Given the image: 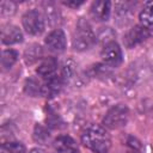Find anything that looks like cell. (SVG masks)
Returning <instances> with one entry per match:
<instances>
[{"label": "cell", "mask_w": 153, "mask_h": 153, "mask_svg": "<svg viewBox=\"0 0 153 153\" xmlns=\"http://www.w3.org/2000/svg\"><path fill=\"white\" fill-rule=\"evenodd\" d=\"M81 143L93 153H108L111 147V139L104 127L91 124L82 131Z\"/></svg>", "instance_id": "1"}, {"label": "cell", "mask_w": 153, "mask_h": 153, "mask_svg": "<svg viewBox=\"0 0 153 153\" xmlns=\"http://www.w3.org/2000/svg\"><path fill=\"white\" fill-rule=\"evenodd\" d=\"M97 36L93 32L90 23L84 18H80L75 25L72 36V47L75 51H85L94 45Z\"/></svg>", "instance_id": "2"}, {"label": "cell", "mask_w": 153, "mask_h": 153, "mask_svg": "<svg viewBox=\"0 0 153 153\" xmlns=\"http://www.w3.org/2000/svg\"><path fill=\"white\" fill-rule=\"evenodd\" d=\"M129 118V109L124 104H116L108 110L103 118L104 128L118 129L127 124Z\"/></svg>", "instance_id": "3"}, {"label": "cell", "mask_w": 153, "mask_h": 153, "mask_svg": "<svg viewBox=\"0 0 153 153\" xmlns=\"http://www.w3.org/2000/svg\"><path fill=\"white\" fill-rule=\"evenodd\" d=\"M22 24L26 33L37 36L44 30V17L37 10H29L23 14Z\"/></svg>", "instance_id": "4"}, {"label": "cell", "mask_w": 153, "mask_h": 153, "mask_svg": "<svg viewBox=\"0 0 153 153\" xmlns=\"http://www.w3.org/2000/svg\"><path fill=\"white\" fill-rule=\"evenodd\" d=\"M100 57L105 65L111 67H118L123 61V53L120 44L112 41L104 44L100 51Z\"/></svg>", "instance_id": "5"}, {"label": "cell", "mask_w": 153, "mask_h": 153, "mask_svg": "<svg viewBox=\"0 0 153 153\" xmlns=\"http://www.w3.org/2000/svg\"><path fill=\"white\" fill-rule=\"evenodd\" d=\"M151 36V31L148 27L139 24L133 26L123 37V43L127 48H134L136 45H139L140 43L145 42L148 37Z\"/></svg>", "instance_id": "6"}, {"label": "cell", "mask_w": 153, "mask_h": 153, "mask_svg": "<svg viewBox=\"0 0 153 153\" xmlns=\"http://www.w3.org/2000/svg\"><path fill=\"white\" fill-rule=\"evenodd\" d=\"M44 43L49 50L55 53H61L66 49V45H67L66 35L61 29H55L47 35Z\"/></svg>", "instance_id": "7"}, {"label": "cell", "mask_w": 153, "mask_h": 153, "mask_svg": "<svg viewBox=\"0 0 153 153\" xmlns=\"http://www.w3.org/2000/svg\"><path fill=\"white\" fill-rule=\"evenodd\" d=\"M92 18L97 22H106L111 14V2L108 0H99L92 2L90 7Z\"/></svg>", "instance_id": "8"}, {"label": "cell", "mask_w": 153, "mask_h": 153, "mask_svg": "<svg viewBox=\"0 0 153 153\" xmlns=\"http://www.w3.org/2000/svg\"><path fill=\"white\" fill-rule=\"evenodd\" d=\"M57 67H59L57 60L54 57H48L39 63L36 72L44 80H49L57 74Z\"/></svg>", "instance_id": "9"}, {"label": "cell", "mask_w": 153, "mask_h": 153, "mask_svg": "<svg viewBox=\"0 0 153 153\" xmlns=\"http://www.w3.org/2000/svg\"><path fill=\"white\" fill-rule=\"evenodd\" d=\"M23 41V32L16 25H7L1 30V42L4 44L11 45L17 44Z\"/></svg>", "instance_id": "10"}, {"label": "cell", "mask_w": 153, "mask_h": 153, "mask_svg": "<svg viewBox=\"0 0 153 153\" xmlns=\"http://www.w3.org/2000/svg\"><path fill=\"white\" fill-rule=\"evenodd\" d=\"M53 146H54L55 151H57L59 153H69V152L76 151L75 141L69 135H60V136H57L54 140Z\"/></svg>", "instance_id": "11"}, {"label": "cell", "mask_w": 153, "mask_h": 153, "mask_svg": "<svg viewBox=\"0 0 153 153\" xmlns=\"http://www.w3.org/2000/svg\"><path fill=\"white\" fill-rule=\"evenodd\" d=\"M24 91L26 92V94L31 97L44 96V85L35 78H29L24 84Z\"/></svg>", "instance_id": "12"}, {"label": "cell", "mask_w": 153, "mask_h": 153, "mask_svg": "<svg viewBox=\"0 0 153 153\" xmlns=\"http://www.w3.org/2000/svg\"><path fill=\"white\" fill-rule=\"evenodd\" d=\"M139 19L141 25L146 27L153 26V1H148L143 5L142 10L140 11Z\"/></svg>", "instance_id": "13"}, {"label": "cell", "mask_w": 153, "mask_h": 153, "mask_svg": "<svg viewBox=\"0 0 153 153\" xmlns=\"http://www.w3.org/2000/svg\"><path fill=\"white\" fill-rule=\"evenodd\" d=\"M18 51L14 49H5L1 55V67L4 71L12 68V66L18 60Z\"/></svg>", "instance_id": "14"}, {"label": "cell", "mask_w": 153, "mask_h": 153, "mask_svg": "<svg viewBox=\"0 0 153 153\" xmlns=\"http://www.w3.org/2000/svg\"><path fill=\"white\" fill-rule=\"evenodd\" d=\"M25 146L19 141H7L1 145V153H25Z\"/></svg>", "instance_id": "15"}, {"label": "cell", "mask_w": 153, "mask_h": 153, "mask_svg": "<svg viewBox=\"0 0 153 153\" xmlns=\"http://www.w3.org/2000/svg\"><path fill=\"white\" fill-rule=\"evenodd\" d=\"M32 136H33V140H35L36 142H38V143H45V142L49 140L50 134H49V130H48L44 126L37 123V124L35 126V128H33V134H32Z\"/></svg>", "instance_id": "16"}, {"label": "cell", "mask_w": 153, "mask_h": 153, "mask_svg": "<svg viewBox=\"0 0 153 153\" xmlns=\"http://www.w3.org/2000/svg\"><path fill=\"white\" fill-rule=\"evenodd\" d=\"M44 12H45V17L48 18L50 24H56L59 22V12L55 8L54 4H51V2L44 4Z\"/></svg>", "instance_id": "17"}, {"label": "cell", "mask_w": 153, "mask_h": 153, "mask_svg": "<svg viewBox=\"0 0 153 153\" xmlns=\"http://www.w3.org/2000/svg\"><path fill=\"white\" fill-rule=\"evenodd\" d=\"M41 54H42V50H41L39 45H33V47L29 48L25 51V61H26V63H32L33 61L38 60Z\"/></svg>", "instance_id": "18"}, {"label": "cell", "mask_w": 153, "mask_h": 153, "mask_svg": "<svg viewBox=\"0 0 153 153\" xmlns=\"http://www.w3.org/2000/svg\"><path fill=\"white\" fill-rule=\"evenodd\" d=\"M114 31H112V29L111 27H100V30H99V35H98V37L97 38H100V39H103V41H106V43H109V42H112V37H114ZM105 43V44H106Z\"/></svg>", "instance_id": "19"}, {"label": "cell", "mask_w": 153, "mask_h": 153, "mask_svg": "<svg viewBox=\"0 0 153 153\" xmlns=\"http://www.w3.org/2000/svg\"><path fill=\"white\" fill-rule=\"evenodd\" d=\"M16 11V4L12 1H2L1 2V12L2 14H12Z\"/></svg>", "instance_id": "20"}, {"label": "cell", "mask_w": 153, "mask_h": 153, "mask_svg": "<svg viewBox=\"0 0 153 153\" xmlns=\"http://www.w3.org/2000/svg\"><path fill=\"white\" fill-rule=\"evenodd\" d=\"M63 4L66 6H69V7H73V8H76L79 6H81L84 4V1H63Z\"/></svg>", "instance_id": "21"}, {"label": "cell", "mask_w": 153, "mask_h": 153, "mask_svg": "<svg viewBox=\"0 0 153 153\" xmlns=\"http://www.w3.org/2000/svg\"><path fill=\"white\" fill-rule=\"evenodd\" d=\"M30 153H45V151H43L42 148H33L30 151Z\"/></svg>", "instance_id": "22"}, {"label": "cell", "mask_w": 153, "mask_h": 153, "mask_svg": "<svg viewBox=\"0 0 153 153\" xmlns=\"http://www.w3.org/2000/svg\"><path fill=\"white\" fill-rule=\"evenodd\" d=\"M69 153H78V152H76V151H74V152H69Z\"/></svg>", "instance_id": "23"}, {"label": "cell", "mask_w": 153, "mask_h": 153, "mask_svg": "<svg viewBox=\"0 0 153 153\" xmlns=\"http://www.w3.org/2000/svg\"><path fill=\"white\" fill-rule=\"evenodd\" d=\"M136 153H140V152H136Z\"/></svg>", "instance_id": "24"}]
</instances>
